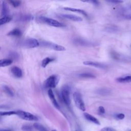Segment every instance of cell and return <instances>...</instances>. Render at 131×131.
I'll return each instance as SVG.
<instances>
[{"label": "cell", "instance_id": "cell-29", "mask_svg": "<svg viewBox=\"0 0 131 131\" xmlns=\"http://www.w3.org/2000/svg\"><path fill=\"white\" fill-rule=\"evenodd\" d=\"M100 131H116L114 128L111 127H105L102 128Z\"/></svg>", "mask_w": 131, "mask_h": 131}, {"label": "cell", "instance_id": "cell-8", "mask_svg": "<svg viewBox=\"0 0 131 131\" xmlns=\"http://www.w3.org/2000/svg\"><path fill=\"white\" fill-rule=\"evenodd\" d=\"M59 16L61 17L69 19L70 20L74 21H81L82 20V18L81 17L76 16L73 14H61Z\"/></svg>", "mask_w": 131, "mask_h": 131}, {"label": "cell", "instance_id": "cell-26", "mask_svg": "<svg viewBox=\"0 0 131 131\" xmlns=\"http://www.w3.org/2000/svg\"><path fill=\"white\" fill-rule=\"evenodd\" d=\"M33 127L30 125H23L21 127V130L23 131H32Z\"/></svg>", "mask_w": 131, "mask_h": 131}, {"label": "cell", "instance_id": "cell-13", "mask_svg": "<svg viewBox=\"0 0 131 131\" xmlns=\"http://www.w3.org/2000/svg\"><path fill=\"white\" fill-rule=\"evenodd\" d=\"M8 13H9V8L8 7L7 4L5 2H3L2 5L1 16L2 17L7 16Z\"/></svg>", "mask_w": 131, "mask_h": 131}, {"label": "cell", "instance_id": "cell-21", "mask_svg": "<svg viewBox=\"0 0 131 131\" xmlns=\"http://www.w3.org/2000/svg\"><path fill=\"white\" fill-rule=\"evenodd\" d=\"M33 127L38 131H48L45 127L39 123H34Z\"/></svg>", "mask_w": 131, "mask_h": 131}, {"label": "cell", "instance_id": "cell-31", "mask_svg": "<svg viewBox=\"0 0 131 131\" xmlns=\"http://www.w3.org/2000/svg\"><path fill=\"white\" fill-rule=\"evenodd\" d=\"M116 117L119 119L122 120V119H123L124 118L125 115L122 113H120V114H118L116 115Z\"/></svg>", "mask_w": 131, "mask_h": 131}, {"label": "cell", "instance_id": "cell-32", "mask_svg": "<svg viewBox=\"0 0 131 131\" xmlns=\"http://www.w3.org/2000/svg\"><path fill=\"white\" fill-rule=\"evenodd\" d=\"M11 57L13 59H16V58H17L18 57V55H17V54L16 53L12 52V53H11Z\"/></svg>", "mask_w": 131, "mask_h": 131}, {"label": "cell", "instance_id": "cell-3", "mask_svg": "<svg viewBox=\"0 0 131 131\" xmlns=\"http://www.w3.org/2000/svg\"><path fill=\"white\" fill-rule=\"evenodd\" d=\"M58 82V78L55 75H53L49 76L44 82V86L46 88L51 89L54 88L57 85Z\"/></svg>", "mask_w": 131, "mask_h": 131}, {"label": "cell", "instance_id": "cell-36", "mask_svg": "<svg viewBox=\"0 0 131 131\" xmlns=\"http://www.w3.org/2000/svg\"><path fill=\"white\" fill-rule=\"evenodd\" d=\"M0 131H11L10 129H0Z\"/></svg>", "mask_w": 131, "mask_h": 131}, {"label": "cell", "instance_id": "cell-11", "mask_svg": "<svg viewBox=\"0 0 131 131\" xmlns=\"http://www.w3.org/2000/svg\"><path fill=\"white\" fill-rule=\"evenodd\" d=\"M48 96L51 100V101H52L53 104L54 105V106L59 109V105L58 104V102H57L55 98V96H54V93L52 91V90L51 89H49V90L48 91Z\"/></svg>", "mask_w": 131, "mask_h": 131}, {"label": "cell", "instance_id": "cell-20", "mask_svg": "<svg viewBox=\"0 0 131 131\" xmlns=\"http://www.w3.org/2000/svg\"><path fill=\"white\" fill-rule=\"evenodd\" d=\"M111 93V90L107 88H101L97 91V93L99 95H108Z\"/></svg>", "mask_w": 131, "mask_h": 131}, {"label": "cell", "instance_id": "cell-40", "mask_svg": "<svg viewBox=\"0 0 131 131\" xmlns=\"http://www.w3.org/2000/svg\"><path fill=\"white\" fill-rule=\"evenodd\" d=\"M0 49H1V48H0Z\"/></svg>", "mask_w": 131, "mask_h": 131}, {"label": "cell", "instance_id": "cell-35", "mask_svg": "<svg viewBox=\"0 0 131 131\" xmlns=\"http://www.w3.org/2000/svg\"><path fill=\"white\" fill-rule=\"evenodd\" d=\"M87 2H91V3H93L94 5H97L98 4V2H97V1H86Z\"/></svg>", "mask_w": 131, "mask_h": 131}, {"label": "cell", "instance_id": "cell-7", "mask_svg": "<svg viewBox=\"0 0 131 131\" xmlns=\"http://www.w3.org/2000/svg\"><path fill=\"white\" fill-rule=\"evenodd\" d=\"M23 46L26 48H34L40 45L39 42L35 38H27L23 42Z\"/></svg>", "mask_w": 131, "mask_h": 131}, {"label": "cell", "instance_id": "cell-17", "mask_svg": "<svg viewBox=\"0 0 131 131\" xmlns=\"http://www.w3.org/2000/svg\"><path fill=\"white\" fill-rule=\"evenodd\" d=\"M12 63V60L9 58L2 59L0 60V67H7Z\"/></svg>", "mask_w": 131, "mask_h": 131}, {"label": "cell", "instance_id": "cell-16", "mask_svg": "<svg viewBox=\"0 0 131 131\" xmlns=\"http://www.w3.org/2000/svg\"><path fill=\"white\" fill-rule=\"evenodd\" d=\"M2 91L5 93L7 95L10 97H13L14 96V93L11 88L6 85H4L2 86Z\"/></svg>", "mask_w": 131, "mask_h": 131}, {"label": "cell", "instance_id": "cell-30", "mask_svg": "<svg viewBox=\"0 0 131 131\" xmlns=\"http://www.w3.org/2000/svg\"><path fill=\"white\" fill-rule=\"evenodd\" d=\"M98 112L100 114H103L105 113V109L102 106H100L98 107Z\"/></svg>", "mask_w": 131, "mask_h": 131}, {"label": "cell", "instance_id": "cell-6", "mask_svg": "<svg viewBox=\"0 0 131 131\" xmlns=\"http://www.w3.org/2000/svg\"><path fill=\"white\" fill-rule=\"evenodd\" d=\"M40 45H41L42 46H43V47H45L57 51H63L66 50V49L64 47L61 45H57L53 42H51L49 41H41Z\"/></svg>", "mask_w": 131, "mask_h": 131}, {"label": "cell", "instance_id": "cell-12", "mask_svg": "<svg viewBox=\"0 0 131 131\" xmlns=\"http://www.w3.org/2000/svg\"><path fill=\"white\" fill-rule=\"evenodd\" d=\"M83 115H84V117H85V118L88 120V121L91 122H93L97 125H100V122H99V121L96 118H95L94 116L91 115V114H89V113H84L83 114Z\"/></svg>", "mask_w": 131, "mask_h": 131}, {"label": "cell", "instance_id": "cell-25", "mask_svg": "<svg viewBox=\"0 0 131 131\" xmlns=\"http://www.w3.org/2000/svg\"><path fill=\"white\" fill-rule=\"evenodd\" d=\"M74 41L76 42V43L78 45H81L82 46H85V45H91V43L86 41L83 40H81L80 39H76Z\"/></svg>", "mask_w": 131, "mask_h": 131}, {"label": "cell", "instance_id": "cell-19", "mask_svg": "<svg viewBox=\"0 0 131 131\" xmlns=\"http://www.w3.org/2000/svg\"><path fill=\"white\" fill-rule=\"evenodd\" d=\"M55 59L54 58H50V57H46L44 58L41 61V67L43 68H46L47 66L50 62L54 61Z\"/></svg>", "mask_w": 131, "mask_h": 131}, {"label": "cell", "instance_id": "cell-10", "mask_svg": "<svg viewBox=\"0 0 131 131\" xmlns=\"http://www.w3.org/2000/svg\"><path fill=\"white\" fill-rule=\"evenodd\" d=\"M11 72L13 75L16 78H21L23 76L22 71L18 67H12L11 68Z\"/></svg>", "mask_w": 131, "mask_h": 131}, {"label": "cell", "instance_id": "cell-28", "mask_svg": "<svg viewBox=\"0 0 131 131\" xmlns=\"http://www.w3.org/2000/svg\"><path fill=\"white\" fill-rule=\"evenodd\" d=\"M10 4L14 7H17L20 5L21 2L18 1H10L9 2Z\"/></svg>", "mask_w": 131, "mask_h": 131}, {"label": "cell", "instance_id": "cell-33", "mask_svg": "<svg viewBox=\"0 0 131 131\" xmlns=\"http://www.w3.org/2000/svg\"><path fill=\"white\" fill-rule=\"evenodd\" d=\"M108 2L110 3H116V4H118V3H121L123 2L122 1H118V0H116V1H108Z\"/></svg>", "mask_w": 131, "mask_h": 131}, {"label": "cell", "instance_id": "cell-39", "mask_svg": "<svg viewBox=\"0 0 131 131\" xmlns=\"http://www.w3.org/2000/svg\"><path fill=\"white\" fill-rule=\"evenodd\" d=\"M130 131H131V130H130Z\"/></svg>", "mask_w": 131, "mask_h": 131}, {"label": "cell", "instance_id": "cell-4", "mask_svg": "<svg viewBox=\"0 0 131 131\" xmlns=\"http://www.w3.org/2000/svg\"><path fill=\"white\" fill-rule=\"evenodd\" d=\"M39 19L42 22L48 24L51 26L55 27H64L65 25L62 23L54 19L53 18H48L44 16H41L39 17Z\"/></svg>", "mask_w": 131, "mask_h": 131}, {"label": "cell", "instance_id": "cell-14", "mask_svg": "<svg viewBox=\"0 0 131 131\" xmlns=\"http://www.w3.org/2000/svg\"><path fill=\"white\" fill-rule=\"evenodd\" d=\"M9 36H15V37H19L22 35V32L21 30L18 28H15L10 32H8L7 34Z\"/></svg>", "mask_w": 131, "mask_h": 131}, {"label": "cell", "instance_id": "cell-27", "mask_svg": "<svg viewBox=\"0 0 131 131\" xmlns=\"http://www.w3.org/2000/svg\"><path fill=\"white\" fill-rule=\"evenodd\" d=\"M33 19V17L32 16H30V15H24V16H21V17L20 20L21 21H29V20H31Z\"/></svg>", "mask_w": 131, "mask_h": 131}, {"label": "cell", "instance_id": "cell-37", "mask_svg": "<svg viewBox=\"0 0 131 131\" xmlns=\"http://www.w3.org/2000/svg\"><path fill=\"white\" fill-rule=\"evenodd\" d=\"M128 18L129 19H131V14H130V15H128Z\"/></svg>", "mask_w": 131, "mask_h": 131}, {"label": "cell", "instance_id": "cell-24", "mask_svg": "<svg viewBox=\"0 0 131 131\" xmlns=\"http://www.w3.org/2000/svg\"><path fill=\"white\" fill-rule=\"evenodd\" d=\"M12 115H16V111H5L0 112V116H10Z\"/></svg>", "mask_w": 131, "mask_h": 131}, {"label": "cell", "instance_id": "cell-22", "mask_svg": "<svg viewBox=\"0 0 131 131\" xmlns=\"http://www.w3.org/2000/svg\"><path fill=\"white\" fill-rule=\"evenodd\" d=\"M11 19H12L11 17H10V16H8L1 17L0 18V26L4 25L5 24L8 23V22L11 21Z\"/></svg>", "mask_w": 131, "mask_h": 131}, {"label": "cell", "instance_id": "cell-34", "mask_svg": "<svg viewBox=\"0 0 131 131\" xmlns=\"http://www.w3.org/2000/svg\"><path fill=\"white\" fill-rule=\"evenodd\" d=\"M10 107L6 105H0V108L1 109H8Z\"/></svg>", "mask_w": 131, "mask_h": 131}, {"label": "cell", "instance_id": "cell-1", "mask_svg": "<svg viewBox=\"0 0 131 131\" xmlns=\"http://www.w3.org/2000/svg\"><path fill=\"white\" fill-rule=\"evenodd\" d=\"M70 88L68 85H64L62 86L61 91V96L63 102L68 106L70 105L71 99L70 97Z\"/></svg>", "mask_w": 131, "mask_h": 131}, {"label": "cell", "instance_id": "cell-5", "mask_svg": "<svg viewBox=\"0 0 131 131\" xmlns=\"http://www.w3.org/2000/svg\"><path fill=\"white\" fill-rule=\"evenodd\" d=\"M16 115L20 118L28 121H37L38 118L32 114L23 111H17Z\"/></svg>", "mask_w": 131, "mask_h": 131}, {"label": "cell", "instance_id": "cell-38", "mask_svg": "<svg viewBox=\"0 0 131 131\" xmlns=\"http://www.w3.org/2000/svg\"><path fill=\"white\" fill-rule=\"evenodd\" d=\"M52 131H57L56 130H55V129H53V130H52Z\"/></svg>", "mask_w": 131, "mask_h": 131}, {"label": "cell", "instance_id": "cell-9", "mask_svg": "<svg viewBox=\"0 0 131 131\" xmlns=\"http://www.w3.org/2000/svg\"><path fill=\"white\" fill-rule=\"evenodd\" d=\"M83 63L85 65L93 66V67H96L100 69H105L106 68V66L104 64H102L98 62H95L93 61H85L83 62Z\"/></svg>", "mask_w": 131, "mask_h": 131}, {"label": "cell", "instance_id": "cell-2", "mask_svg": "<svg viewBox=\"0 0 131 131\" xmlns=\"http://www.w3.org/2000/svg\"><path fill=\"white\" fill-rule=\"evenodd\" d=\"M73 97L75 104L76 106L81 111H85V106L84 101H83L81 94L78 92H75L73 93Z\"/></svg>", "mask_w": 131, "mask_h": 131}, {"label": "cell", "instance_id": "cell-15", "mask_svg": "<svg viewBox=\"0 0 131 131\" xmlns=\"http://www.w3.org/2000/svg\"><path fill=\"white\" fill-rule=\"evenodd\" d=\"M63 9L65 10H67V11H72V12H78V13L82 14V15H84L85 17H88L87 13L84 10L80 9L74 8H71V7H64Z\"/></svg>", "mask_w": 131, "mask_h": 131}, {"label": "cell", "instance_id": "cell-23", "mask_svg": "<svg viewBox=\"0 0 131 131\" xmlns=\"http://www.w3.org/2000/svg\"><path fill=\"white\" fill-rule=\"evenodd\" d=\"M79 76L82 78H94L96 77V76L94 74L90 73H83L79 74Z\"/></svg>", "mask_w": 131, "mask_h": 131}, {"label": "cell", "instance_id": "cell-18", "mask_svg": "<svg viewBox=\"0 0 131 131\" xmlns=\"http://www.w3.org/2000/svg\"><path fill=\"white\" fill-rule=\"evenodd\" d=\"M116 80L121 83H128L131 82V75L126 76L124 77H121L118 78Z\"/></svg>", "mask_w": 131, "mask_h": 131}]
</instances>
